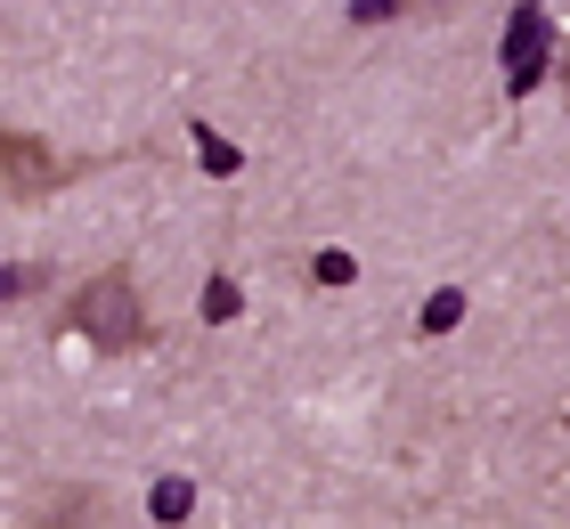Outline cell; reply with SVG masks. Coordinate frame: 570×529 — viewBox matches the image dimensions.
I'll use <instances>...</instances> for the list:
<instances>
[{"label":"cell","mask_w":570,"mask_h":529,"mask_svg":"<svg viewBox=\"0 0 570 529\" xmlns=\"http://www.w3.org/2000/svg\"><path fill=\"white\" fill-rule=\"evenodd\" d=\"M66 326L82 342H98V351H131V342H147V302H139V285L122 270H98L82 294H73Z\"/></svg>","instance_id":"obj_1"},{"label":"cell","mask_w":570,"mask_h":529,"mask_svg":"<svg viewBox=\"0 0 570 529\" xmlns=\"http://www.w3.org/2000/svg\"><path fill=\"white\" fill-rule=\"evenodd\" d=\"M58 179H66V164L33 139V130H0V196L41 204V196H58Z\"/></svg>","instance_id":"obj_2"},{"label":"cell","mask_w":570,"mask_h":529,"mask_svg":"<svg viewBox=\"0 0 570 529\" xmlns=\"http://www.w3.org/2000/svg\"><path fill=\"white\" fill-rule=\"evenodd\" d=\"M538 74H547V17L522 9V17L505 25V82H513V90H530Z\"/></svg>","instance_id":"obj_3"},{"label":"cell","mask_w":570,"mask_h":529,"mask_svg":"<svg viewBox=\"0 0 570 529\" xmlns=\"http://www.w3.org/2000/svg\"><path fill=\"white\" fill-rule=\"evenodd\" d=\"M188 506H196V489H188V481H155V497H147V513L164 521V529H171V521H188Z\"/></svg>","instance_id":"obj_4"},{"label":"cell","mask_w":570,"mask_h":529,"mask_svg":"<svg viewBox=\"0 0 570 529\" xmlns=\"http://www.w3.org/2000/svg\"><path fill=\"white\" fill-rule=\"evenodd\" d=\"M456 317H464V294H432L424 302V334H449Z\"/></svg>","instance_id":"obj_5"},{"label":"cell","mask_w":570,"mask_h":529,"mask_svg":"<svg viewBox=\"0 0 570 529\" xmlns=\"http://www.w3.org/2000/svg\"><path fill=\"white\" fill-rule=\"evenodd\" d=\"M407 9H416V0H351V17H358V25H375V17H407Z\"/></svg>","instance_id":"obj_6"},{"label":"cell","mask_w":570,"mask_h":529,"mask_svg":"<svg viewBox=\"0 0 570 529\" xmlns=\"http://www.w3.org/2000/svg\"><path fill=\"white\" fill-rule=\"evenodd\" d=\"M318 277H326V285H351L358 261H351V253H318Z\"/></svg>","instance_id":"obj_7"},{"label":"cell","mask_w":570,"mask_h":529,"mask_svg":"<svg viewBox=\"0 0 570 529\" xmlns=\"http://www.w3.org/2000/svg\"><path fill=\"white\" fill-rule=\"evenodd\" d=\"M204 317H237V285H213V294H204Z\"/></svg>","instance_id":"obj_8"},{"label":"cell","mask_w":570,"mask_h":529,"mask_svg":"<svg viewBox=\"0 0 570 529\" xmlns=\"http://www.w3.org/2000/svg\"><path fill=\"white\" fill-rule=\"evenodd\" d=\"M9 294H24V270H0V302H9Z\"/></svg>","instance_id":"obj_9"}]
</instances>
